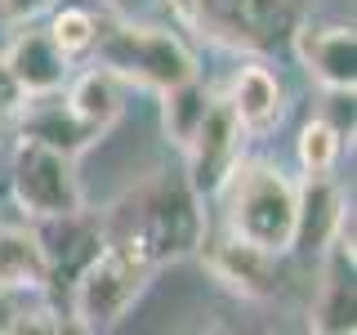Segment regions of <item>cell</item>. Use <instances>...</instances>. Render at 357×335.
Wrapping results in <instances>:
<instances>
[{"label": "cell", "mask_w": 357, "mask_h": 335, "mask_svg": "<svg viewBox=\"0 0 357 335\" xmlns=\"http://www.w3.org/2000/svg\"><path fill=\"white\" fill-rule=\"evenodd\" d=\"M206 197L188 184L183 170H152L130 188L116 206L103 210V237L126 241L152 268L197 255L206 237Z\"/></svg>", "instance_id": "cell-1"}, {"label": "cell", "mask_w": 357, "mask_h": 335, "mask_svg": "<svg viewBox=\"0 0 357 335\" xmlns=\"http://www.w3.org/2000/svg\"><path fill=\"white\" fill-rule=\"evenodd\" d=\"M219 228L259 246L268 255H290L299 223V184L268 156H241L219 184Z\"/></svg>", "instance_id": "cell-2"}, {"label": "cell", "mask_w": 357, "mask_h": 335, "mask_svg": "<svg viewBox=\"0 0 357 335\" xmlns=\"http://www.w3.org/2000/svg\"><path fill=\"white\" fill-rule=\"evenodd\" d=\"M89 59L98 67H107L112 76H121L126 85L152 89V94L197 76V54L183 45L178 31L152 27V22L112 18V14H98Z\"/></svg>", "instance_id": "cell-3"}, {"label": "cell", "mask_w": 357, "mask_h": 335, "mask_svg": "<svg viewBox=\"0 0 357 335\" xmlns=\"http://www.w3.org/2000/svg\"><path fill=\"white\" fill-rule=\"evenodd\" d=\"M174 18L201 40L232 54H277L304 18V0H165Z\"/></svg>", "instance_id": "cell-4"}, {"label": "cell", "mask_w": 357, "mask_h": 335, "mask_svg": "<svg viewBox=\"0 0 357 335\" xmlns=\"http://www.w3.org/2000/svg\"><path fill=\"white\" fill-rule=\"evenodd\" d=\"M152 277H156V268L134 246L103 237V251L67 286V318H72V327L76 331H112L134 308V299L148 290Z\"/></svg>", "instance_id": "cell-5"}, {"label": "cell", "mask_w": 357, "mask_h": 335, "mask_svg": "<svg viewBox=\"0 0 357 335\" xmlns=\"http://www.w3.org/2000/svg\"><path fill=\"white\" fill-rule=\"evenodd\" d=\"M9 197L31 223L81 210L85 193L81 174H76V156L36 139H18L14 161H9Z\"/></svg>", "instance_id": "cell-6"}, {"label": "cell", "mask_w": 357, "mask_h": 335, "mask_svg": "<svg viewBox=\"0 0 357 335\" xmlns=\"http://www.w3.org/2000/svg\"><path fill=\"white\" fill-rule=\"evenodd\" d=\"M357 313L353 286V206H344L335 232L317 251V290L308 304V331L317 335H349Z\"/></svg>", "instance_id": "cell-7"}, {"label": "cell", "mask_w": 357, "mask_h": 335, "mask_svg": "<svg viewBox=\"0 0 357 335\" xmlns=\"http://www.w3.org/2000/svg\"><path fill=\"white\" fill-rule=\"evenodd\" d=\"M245 143H250V130H245L241 117L232 112L228 94H210L206 117H201L192 143L183 148V174H188V184H192L201 197H215L219 184L228 179V170L245 156Z\"/></svg>", "instance_id": "cell-8"}, {"label": "cell", "mask_w": 357, "mask_h": 335, "mask_svg": "<svg viewBox=\"0 0 357 335\" xmlns=\"http://www.w3.org/2000/svg\"><path fill=\"white\" fill-rule=\"evenodd\" d=\"M286 45L299 59V67H304L326 94L331 89L335 94H353L357 89V31L349 27V22L299 18Z\"/></svg>", "instance_id": "cell-9"}, {"label": "cell", "mask_w": 357, "mask_h": 335, "mask_svg": "<svg viewBox=\"0 0 357 335\" xmlns=\"http://www.w3.org/2000/svg\"><path fill=\"white\" fill-rule=\"evenodd\" d=\"M201 264H206V273L215 277L223 290H232V295L241 299H273L277 295V255L259 251V246L232 237V232H210L201 237L197 246Z\"/></svg>", "instance_id": "cell-10"}, {"label": "cell", "mask_w": 357, "mask_h": 335, "mask_svg": "<svg viewBox=\"0 0 357 335\" xmlns=\"http://www.w3.org/2000/svg\"><path fill=\"white\" fill-rule=\"evenodd\" d=\"M31 228H36L45 264H50V290L54 286H72L76 273L103 251V215H94V210H85V206L72 210V215L36 219Z\"/></svg>", "instance_id": "cell-11"}, {"label": "cell", "mask_w": 357, "mask_h": 335, "mask_svg": "<svg viewBox=\"0 0 357 335\" xmlns=\"http://www.w3.org/2000/svg\"><path fill=\"white\" fill-rule=\"evenodd\" d=\"M0 72L9 76V85L18 94H50V89H63L67 76H72V59L54 45L50 27H40L36 18L14 27V40H9L5 59H0Z\"/></svg>", "instance_id": "cell-12"}, {"label": "cell", "mask_w": 357, "mask_h": 335, "mask_svg": "<svg viewBox=\"0 0 357 335\" xmlns=\"http://www.w3.org/2000/svg\"><path fill=\"white\" fill-rule=\"evenodd\" d=\"M9 112H14L18 139L50 143V148H63L72 156H81L94 139H103V134H94L72 112V103L63 98V89H50V94H18V103Z\"/></svg>", "instance_id": "cell-13"}, {"label": "cell", "mask_w": 357, "mask_h": 335, "mask_svg": "<svg viewBox=\"0 0 357 335\" xmlns=\"http://www.w3.org/2000/svg\"><path fill=\"white\" fill-rule=\"evenodd\" d=\"M228 103H232V112L241 117V126L250 134H268L286 112V89H282L273 67L245 63L228 85Z\"/></svg>", "instance_id": "cell-14"}, {"label": "cell", "mask_w": 357, "mask_h": 335, "mask_svg": "<svg viewBox=\"0 0 357 335\" xmlns=\"http://www.w3.org/2000/svg\"><path fill=\"white\" fill-rule=\"evenodd\" d=\"M63 98L72 103V112L94 134H107L112 126H116V117L126 112V81H121V76H112L107 67L94 63L81 76H67Z\"/></svg>", "instance_id": "cell-15"}, {"label": "cell", "mask_w": 357, "mask_h": 335, "mask_svg": "<svg viewBox=\"0 0 357 335\" xmlns=\"http://www.w3.org/2000/svg\"><path fill=\"white\" fill-rule=\"evenodd\" d=\"M0 286L27 290V295H50V264H45L36 228H0Z\"/></svg>", "instance_id": "cell-16"}, {"label": "cell", "mask_w": 357, "mask_h": 335, "mask_svg": "<svg viewBox=\"0 0 357 335\" xmlns=\"http://www.w3.org/2000/svg\"><path fill=\"white\" fill-rule=\"evenodd\" d=\"M344 206H349V201L335 188V174L331 179H304V184H299V223H295V246H290V251L317 255L321 246H326V237L335 232Z\"/></svg>", "instance_id": "cell-17"}, {"label": "cell", "mask_w": 357, "mask_h": 335, "mask_svg": "<svg viewBox=\"0 0 357 335\" xmlns=\"http://www.w3.org/2000/svg\"><path fill=\"white\" fill-rule=\"evenodd\" d=\"M156 98H161V134H165V143H170L174 152H183L188 143H192L201 117H206L210 89L201 85V72H197V76H188V81L161 89Z\"/></svg>", "instance_id": "cell-18"}, {"label": "cell", "mask_w": 357, "mask_h": 335, "mask_svg": "<svg viewBox=\"0 0 357 335\" xmlns=\"http://www.w3.org/2000/svg\"><path fill=\"white\" fill-rule=\"evenodd\" d=\"M349 143L353 139L335 126L326 112L308 117L304 130H299V139H295V156H299V170H304V179H331L335 170H340V156H344Z\"/></svg>", "instance_id": "cell-19"}, {"label": "cell", "mask_w": 357, "mask_h": 335, "mask_svg": "<svg viewBox=\"0 0 357 335\" xmlns=\"http://www.w3.org/2000/svg\"><path fill=\"white\" fill-rule=\"evenodd\" d=\"M50 36H54V45L67 54V59H85L89 54V45H94V27H98V14L94 9H85V5H59L50 14Z\"/></svg>", "instance_id": "cell-20"}, {"label": "cell", "mask_w": 357, "mask_h": 335, "mask_svg": "<svg viewBox=\"0 0 357 335\" xmlns=\"http://www.w3.org/2000/svg\"><path fill=\"white\" fill-rule=\"evenodd\" d=\"M50 9H54V0H0V27L14 31V27H22V22L50 14Z\"/></svg>", "instance_id": "cell-21"}]
</instances>
